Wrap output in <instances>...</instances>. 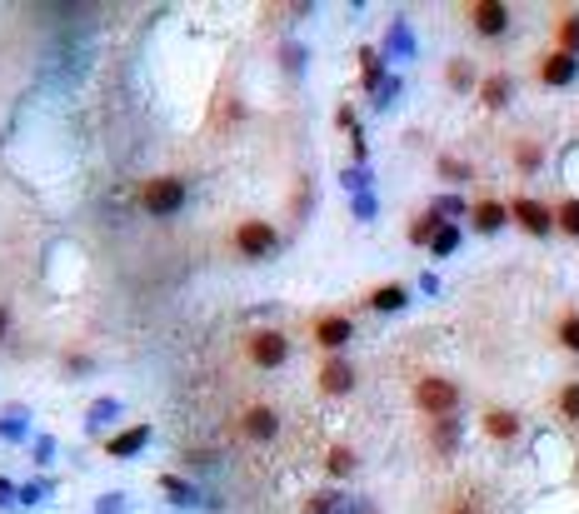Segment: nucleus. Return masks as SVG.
<instances>
[{"label": "nucleus", "mask_w": 579, "mask_h": 514, "mask_svg": "<svg viewBox=\"0 0 579 514\" xmlns=\"http://www.w3.org/2000/svg\"><path fill=\"white\" fill-rule=\"evenodd\" d=\"M559 51H565V55H575V61H579V11L559 15Z\"/></svg>", "instance_id": "ddd939ff"}, {"label": "nucleus", "mask_w": 579, "mask_h": 514, "mask_svg": "<svg viewBox=\"0 0 579 514\" xmlns=\"http://www.w3.org/2000/svg\"><path fill=\"white\" fill-rule=\"evenodd\" d=\"M415 404L429 414V420H454V404H460V389L440 375H425L415 385Z\"/></svg>", "instance_id": "f257e3e1"}, {"label": "nucleus", "mask_w": 579, "mask_h": 514, "mask_svg": "<svg viewBox=\"0 0 579 514\" xmlns=\"http://www.w3.org/2000/svg\"><path fill=\"white\" fill-rule=\"evenodd\" d=\"M325 469H330V475H350V469H355V454L345 450V445H335V450H330V460H325Z\"/></svg>", "instance_id": "6ab92c4d"}, {"label": "nucleus", "mask_w": 579, "mask_h": 514, "mask_svg": "<svg viewBox=\"0 0 579 514\" xmlns=\"http://www.w3.org/2000/svg\"><path fill=\"white\" fill-rule=\"evenodd\" d=\"M235 245H240L245 255H255V260H260V255H270V250H275L280 240H275V230L265 225V220H245V225L235 230Z\"/></svg>", "instance_id": "20e7f679"}, {"label": "nucleus", "mask_w": 579, "mask_h": 514, "mask_svg": "<svg viewBox=\"0 0 579 514\" xmlns=\"http://www.w3.org/2000/svg\"><path fill=\"white\" fill-rule=\"evenodd\" d=\"M554 225L565 230V235H579V200H565L554 210Z\"/></svg>", "instance_id": "dca6fc26"}, {"label": "nucleus", "mask_w": 579, "mask_h": 514, "mask_svg": "<svg viewBox=\"0 0 579 514\" xmlns=\"http://www.w3.org/2000/svg\"><path fill=\"white\" fill-rule=\"evenodd\" d=\"M245 350H250V364H260V370H280L285 355H290V339L280 335V330H255Z\"/></svg>", "instance_id": "7ed1b4c3"}, {"label": "nucleus", "mask_w": 579, "mask_h": 514, "mask_svg": "<svg viewBox=\"0 0 579 514\" xmlns=\"http://www.w3.org/2000/svg\"><path fill=\"white\" fill-rule=\"evenodd\" d=\"M485 435H490V439H515L519 435V414L490 410V414H485Z\"/></svg>", "instance_id": "9b49d317"}, {"label": "nucleus", "mask_w": 579, "mask_h": 514, "mask_svg": "<svg viewBox=\"0 0 579 514\" xmlns=\"http://www.w3.org/2000/svg\"><path fill=\"white\" fill-rule=\"evenodd\" d=\"M504 101H510V80L490 76V80H485V105H504Z\"/></svg>", "instance_id": "aec40b11"}, {"label": "nucleus", "mask_w": 579, "mask_h": 514, "mask_svg": "<svg viewBox=\"0 0 579 514\" xmlns=\"http://www.w3.org/2000/svg\"><path fill=\"white\" fill-rule=\"evenodd\" d=\"M475 225L490 235V230H500L504 225V205H494V200H485V205H475Z\"/></svg>", "instance_id": "4468645a"}, {"label": "nucleus", "mask_w": 579, "mask_h": 514, "mask_svg": "<svg viewBox=\"0 0 579 514\" xmlns=\"http://www.w3.org/2000/svg\"><path fill=\"white\" fill-rule=\"evenodd\" d=\"M510 215H515L529 235H550V230H554V210H550V205H540V200H515V205H510Z\"/></svg>", "instance_id": "0eeeda50"}, {"label": "nucleus", "mask_w": 579, "mask_h": 514, "mask_svg": "<svg viewBox=\"0 0 579 514\" xmlns=\"http://www.w3.org/2000/svg\"><path fill=\"white\" fill-rule=\"evenodd\" d=\"M275 429H280V420H275V410H270V404H250V410H245V435L250 439H275Z\"/></svg>", "instance_id": "1a4fd4ad"}, {"label": "nucleus", "mask_w": 579, "mask_h": 514, "mask_svg": "<svg viewBox=\"0 0 579 514\" xmlns=\"http://www.w3.org/2000/svg\"><path fill=\"white\" fill-rule=\"evenodd\" d=\"M454 245H460V235H454V230H450V225H444V230H440V235L429 240V250H435V255H450V250H454Z\"/></svg>", "instance_id": "4be33fe9"}, {"label": "nucleus", "mask_w": 579, "mask_h": 514, "mask_svg": "<svg viewBox=\"0 0 579 514\" xmlns=\"http://www.w3.org/2000/svg\"><path fill=\"white\" fill-rule=\"evenodd\" d=\"M145 439H151V429H145V425H135L130 435H115V439H110V454H135L140 445H145Z\"/></svg>", "instance_id": "2eb2a0df"}, {"label": "nucleus", "mask_w": 579, "mask_h": 514, "mask_svg": "<svg viewBox=\"0 0 579 514\" xmlns=\"http://www.w3.org/2000/svg\"><path fill=\"white\" fill-rule=\"evenodd\" d=\"M404 300H410V290H404V285H379L375 295H370V310L390 314V310H400Z\"/></svg>", "instance_id": "f8f14e48"}, {"label": "nucleus", "mask_w": 579, "mask_h": 514, "mask_svg": "<svg viewBox=\"0 0 579 514\" xmlns=\"http://www.w3.org/2000/svg\"><path fill=\"white\" fill-rule=\"evenodd\" d=\"M320 389H325V395H350L355 389V364L330 360L325 370H320Z\"/></svg>", "instance_id": "6e6552de"}, {"label": "nucleus", "mask_w": 579, "mask_h": 514, "mask_svg": "<svg viewBox=\"0 0 579 514\" xmlns=\"http://www.w3.org/2000/svg\"><path fill=\"white\" fill-rule=\"evenodd\" d=\"M469 26H475L479 36H504V26H510V5H500V0H479V5H469Z\"/></svg>", "instance_id": "39448f33"}, {"label": "nucleus", "mask_w": 579, "mask_h": 514, "mask_svg": "<svg viewBox=\"0 0 579 514\" xmlns=\"http://www.w3.org/2000/svg\"><path fill=\"white\" fill-rule=\"evenodd\" d=\"M305 514H330V500H310V504H305Z\"/></svg>", "instance_id": "393cba45"}, {"label": "nucleus", "mask_w": 579, "mask_h": 514, "mask_svg": "<svg viewBox=\"0 0 579 514\" xmlns=\"http://www.w3.org/2000/svg\"><path fill=\"white\" fill-rule=\"evenodd\" d=\"M575 76H579V61L575 55H565V51H550L540 61V80L550 90H559V86H575Z\"/></svg>", "instance_id": "423d86ee"}, {"label": "nucleus", "mask_w": 579, "mask_h": 514, "mask_svg": "<svg viewBox=\"0 0 579 514\" xmlns=\"http://www.w3.org/2000/svg\"><path fill=\"white\" fill-rule=\"evenodd\" d=\"M515 160H519V170H534V165L544 160V151L534 145V140H525V145H515Z\"/></svg>", "instance_id": "412c9836"}, {"label": "nucleus", "mask_w": 579, "mask_h": 514, "mask_svg": "<svg viewBox=\"0 0 579 514\" xmlns=\"http://www.w3.org/2000/svg\"><path fill=\"white\" fill-rule=\"evenodd\" d=\"M345 339H350V320H345V314H325L315 325V345H325V350H335Z\"/></svg>", "instance_id": "9d476101"}, {"label": "nucleus", "mask_w": 579, "mask_h": 514, "mask_svg": "<svg viewBox=\"0 0 579 514\" xmlns=\"http://www.w3.org/2000/svg\"><path fill=\"white\" fill-rule=\"evenodd\" d=\"M559 345L579 355V310H569L565 320H559Z\"/></svg>", "instance_id": "f3484780"}, {"label": "nucleus", "mask_w": 579, "mask_h": 514, "mask_svg": "<svg viewBox=\"0 0 579 514\" xmlns=\"http://www.w3.org/2000/svg\"><path fill=\"white\" fill-rule=\"evenodd\" d=\"M444 514H479V504H469V500H454Z\"/></svg>", "instance_id": "b1692460"}, {"label": "nucleus", "mask_w": 579, "mask_h": 514, "mask_svg": "<svg viewBox=\"0 0 579 514\" xmlns=\"http://www.w3.org/2000/svg\"><path fill=\"white\" fill-rule=\"evenodd\" d=\"M559 414L579 425V379H569V385L559 389Z\"/></svg>", "instance_id": "a211bd4d"}, {"label": "nucleus", "mask_w": 579, "mask_h": 514, "mask_svg": "<svg viewBox=\"0 0 579 514\" xmlns=\"http://www.w3.org/2000/svg\"><path fill=\"white\" fill-rule=\"evenodd\" d=\"M0 330H5V310H0Z\"/></svg>", "instance_id": "a878e982"}, {"label": "nucleus", "mask_w": 579, "mask_h": 514, "mask_svg": "<svg viewBox=\"0 0 579 514\" xmlns=\"http://www.w3.org/2000/svg\"><path fill=\"white\" fill-rule=\"evenodd\" d=\"M140 205H145V210L151 215H175L180 205H185V185H180V180H145V185H140Z\"/></svg>", "instance_id": "f03ea898"}, {"label": "nucleus", "mask_w": 579, "mask_h": 514, "mask_svg": "<svg viewBox=\"0 0 579 514\" xmlns=\"http://www.w3.org/2000/svg\"><path fill=\"white\" fill-rule=\"evenodd\" d=\"M435 445H440V450H454V420H440V425H435Z\"/></svg>", "instance_id": "5701e85b"}]
</instances>
